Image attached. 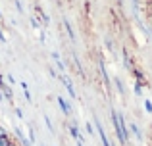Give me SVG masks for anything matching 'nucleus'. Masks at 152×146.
<instances>
[{
  "label": "nucleus",
  "mask_w": 152,
  "mask_h": 146,
  "mask_svg": "<svg viewBox=\"0 0 152 146\" xmlns=\"http://www.w3.org/2000/svg\"><path fill=\"white\" fill-rule=\"evenodd\" d=\"M112 121H114L118 140H119L121 144H127V142H129V133H127V125H125V119H123V115H121V113H118V112L114 110V112H112Z\"/></svg>",
  "instance_id": "f257e3e1"
},
{
  "label": "nucleus",
  "mask_w": 152,
  "mask_h": 146,
  "mask_svg": "<svg viewBox=\"0 0 152 146\" xmlns=\"http://www.w3.org/2000/svg\"><path fill=\"white\" fill-rule=\"evenodd\" d=\"M60 79H62L64 86H66V89H67V92H69V96H71V98H75V89H73V85H71V81H69V79L66 77V75H62V77H60Z\"/></svg>",
  "instance_id": "f03ea898"
},
{
  "label": "nucleus",
  "mask_w": 152,
  "mask_h": 146,
  "mask_svg": "<svg viewBox=\"0 0 152 146\" xmlns=\"http://www.w3.org/2000/svg\"><path fill=\"white\" fill-rule=\"evenodd\" d=\"M69 133H71V137H73L77 142H85V139L79 135V129H77V125H75V123H73V125H69Z\"/></svg>",
  "instance_id": "7ed1b4c3"
},
{
  "label": "nucleus",
  "mask_w": 152,
  "mask_h": 146,
  "mask_svg": "<svg viewBox=\"0 0 152 146\" xmlns=\"http://www.w3.org/2000/svg\"><path fill=\"white\" fill-rule=\"evenodd\" d=\"M129 129H131V133L135 135V139H137V140H142V133H141V129H139V125L135 123V121L129 125Z\"/></svg>",
  "instance_id": "20e7f679"
},
{
  "label": "nucleus",
  "mask_w": 152,
  "mask_h": 146,
  "mask_svg": "<svg viewBox=\"0 0 152 146\" xmlns=\"http://www.w3.org/2000/svg\"><path fill=\"white\" fill-rule=\"evenodd\" d=\"M58 104H60V108H62V112L66 113V115H69V112H71V110H69V104H67L62 96H58Z\"/></svg>",
  "instance_id": "39448f33"
},
{
  "label": "nucleus",
  "mask_w": 152,
  "mask_h": 146,
  "mask_svg": "<svg viewBox=\"0 0 152 146\" xmlns=\"http://www.w3.org/2000/svg\"><path fill=\"white\" fill-rule=\"evenodd\" d=\"M12 142H14V140L10 139V135H2L0 137V146H10Z\"/></svg>",
  "instance_id": "423d86ee"
},
{
  "label": "nucleus",
  "mask_w": 152,
  "mask_h": 146,
  "mask_svg": "<svg viewBox=\"0 0 152 146\" xmlns=\"http://www.w3.org/2000/svg\"><path fill=\"white\" fill-rule=\"evenodd\" d=\"M64 25H66V29H67V35H69V38L73 41V38H75V33H73V29H71L69 21H64Z\"/></svg>",
  "instance_id": "0eeeda50"
},
{
  "label": "nucleus",
  "mask_w": 152,
  "mask_h": 146,
  "mask_svg": "<svg viewBox=\"0 0 152 146\" xmlns=\"http://www.w3.org/2000/svg\"><path fill=\"white\" fill-rule=\"evenodd\" d=\"M45 121H46V127H48V131H50V133H54V127H52L50 117H48V115H45Z\"/></svg>",
  "instance_id": "6e6552de"
},
{
  "label": "nucleus",
  "mask_w": 152,
  "mask_h": 146,
  "mask_svg": "<svg viewBox=\"0 0 152 146\" xmlns=\"http://www.w3.org/2000/svg\"><path fill=\"white\" fill-rule=\"evenodd\" d=\"M145 110H146L148 113H152V102H150V100H145Z\"/></svg>",
  "instance_id": "1a4fd4ad"
},
{
  "label": "nucleus",
  "mask_w": 152,
  "mask_h": 146,
  "mask_svg": "<svg viewBox=\"0 0 152 146\" xmlns=\"http://www.w3.org/2000/svg\"><path fill=\"white\" fill-rule=\"evenodd\" d=\"M115 86H118V90H119V92H123V90H125V89H123V83L119 81V79H115Z\"/></svg>",
  "instance_id": "9d476101"
},
{
  "label": "nucleus",
  "mask_w": 152,
  "mask_h": 146,
  "mask_svg": "<svg viewBox=\"0 0 152 146\" xmlns=\"http://www.w3.org/2000/svg\"><path fill=\"white\" fill-rule=\"evenodd\" d=\"M135 92H137V94H142V86L139 85V83H137V85H135Z\"/></svg>",
  "instance_id": "9b49d317"
},
{
  "label": "nucleus",
  "mask_w": 152,
  "mask_h": 146,
  "mask_svg": "<svg viewBox=\"0 0 152 146\" xmlns=\"http://www.w3.org/2000/svg\"><path fill=\"white\" fill-rule=\"evenodd\" d=\"M87 131H89V135H93V125L87 123Z\"/></svg>",
  "instance_id": "f8f14e48"
},
{
  "label": "nucleus",
  "mask_w": 152,
  "mask_h": 146,
  "mask_svg": "<svg viewBox=\"0 0 152 146\" xmlns=\"http://www.w3.org/2000/svg\"><path fill=\"white\" fill-rule=\"evenodd\" d=\"M10 146H18V144H15V142H12V144H10Z\"/></svg>",
  "instance_id": "ddd939ff"
},
{
  "label": "nucleus",
  "mask_w": 152,
  "mask_h": 146,
  "mask_svg": "<svg viewBox=\"0 0 152 146\" xmlns=\"http://www.w3.org/2000/svg\"><path fill=\"white\" fill-rule=\"evenodd\" d=\"M77 146H83V142H77Z\"/></svg>",
  "instance_id": "4468645a"
},
{
  "label": "nucleus",
  "mask_w": 152,
  "mask_h": 146,
  "mask_svg": "<svg viewBox=\"0 0 152 146\" xmlns=\"http://www.w3.org/2000/svg\"><path fill=\"white\" fill-rule=\"evenodd\" d=\"M42 146H45V144H42Z\"/></svg>",
  "instance_id": "2eb2a0df"
}]
</instances>
